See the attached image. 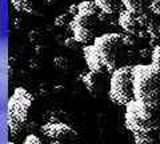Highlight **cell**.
Listing matches in <instances>:
<instances>
[{
  "label": "cell",
  "mask_w": 160,
  "mask_h": 144,
  "mask_svg": "<svg viewBox=\"0 0 160 144\" xmlns=\"http://www.w3.org/2000/svg\"><path fill=\"white\" fill-rule=\"evenodd\" d=\"M124 46L122 33H104L95 37L92 46H83V55L93 73H113L123 60Z\"/></svg>",
  "instance_id": "1"
},
{
  "label": "cell",
  "mask_w": 160,
  "mask_h": 144,
  "mask_svg": "<svg viewBox=\"0 0 160 144\" xmlns=\"http://www.w3.org/2000/svg\"><path fill=\"white\" fill-rule=\"evenodd\" d=\"M133 95L147 112H160V64L133 66Z\"/></svg>",
  "instance_id": "2"
},
{
  "label": "cell",
  "mask_w": 160,
  "mask_h": 144,
  "mask_svg": "<svg viewBox=\"0 0 160 144\" xmlns=\"http://www.w3.org/2000/svg\"><path fill=\"white\" fill-rule=\"evenodd\" d=\"M33 103V96L26 88L16 87L7 103V126L11 135H18L20 128L27 122L28 110Z\"/></svg>",
  "instance_id": "3"
},
{
  "label": "cell",
  "mask_w": 160,
  "mask_h": 144,
  "mask_svg": "<svg viewBox=\"0 0 160 144\" xmlns=\"http://www.w3.org/2000/svg\"><path fill=\"white\" fill-rule=\"evenodd\" d=\"M126 110V127L132 133H144V135L152 136L155 132L160 130V122L158 120L156 115L147 112L140 104L135 100H131L127 104Z\"/></svg>",
  "instance_id": "4"
},
{
  "label": "cell",
  "mask_w": 160,
  "mask_h": 144,
  "mask_svg": "<svg viewBox=\"0 0 160 144\" xmlns=\"http://www.w3.org/2000/svg\"><path fill=\"white\" fill-rule=\"evenodd\" d=\"M109 99L118 106H127L133 100V66L119 67L109 82Z\"/></svg>",
  "instance_id": "5"
},
{
  "label": "cell",
  "mask_w": 160,
  "mask_h": 144,
  "mask_svg": "<svg viewBox=\"0 0 160 144\" xmlns=\"http://www.w3.org/2000/svg\"><path fill=\"white\" fill-rule=\"evenodd\" d=\"M98 16H87V15L78 13L69 23L73 37L80 44H88L91 40H95V31L98 27Z\"/></svg>",
  "instance_id": "6"
},
{
  "label": "cell",
  "mask_w": 160,
  "mask_h": 144,
  "mask_svg": "<svg viewBox=\"0 0 160 144\" xmlns=\"http://www.w3.org/2000/svg\"><path fill=\"white\" fill-rule=\"evenodd\" d=\"M42 132L51 139H60V137H68L69 135H72L73 130L66 123L51 120L42 127Z\"/></svg>",
  "instance_id": "7"
},
{
  "label": "cell",
  "mask_w": 160,
  "mask_h": 144,
  "mask_svg": "<svg viewBox=\"0 0 160 144\" xmlns=\"http://www.w3.org/2000/svg\"><path fill=\"white\" fill-rule=\"evenodd\" d=\"M119 26L124 29V32H128V33H132V35H136L139 31V24L136 22V16L129 12L128 9H123L120 11L119 15Z\"/></svg>",
  "instance_id": "8"
},
{
  "label": "cell",
  "mask_w": 160,
  "mask_h": 144,
  "mask_svg": "<svg viewBox=\"0 0 160 144\" xmlns=\"http://www.w3.org/2000/svg\"><path fill=\"white\" fill-rule=\"evenodd\" d=\"M152 0H122V4L124 8L128 9L129 12H132L133 15L144 13L149 9Z\"/></svg>",
  "instance_id": "9"
},
{
  "label": "cell",
  "mask_w": 160,
  "mask_h": 144,
  "mask_svg": "<svg viewBox=\"0 0 160 144\" xmlns=\"http://www.w3.org/2000/svg\"><path fill=\"white\" fill-rule=\"evenodd\" d=\"M93 2L96 3L99 9L112 15L119 9V4L122 3V0H93Z\"/></svg>",
  "instance_id": "10"
},
{
  "label": "cell",
  "mask_w": 160,
  "mask_h": 144,
  "mask_svg": "<svg viewBox=\"0 0 160 144\" xmlns=\"http://www.w3.org/2000/svg\"><path fill=\"white\" fill-rule=\"evenodd\" d=\"M98 8L99 7L96 6V3L91 2V0H84V2L79 3V13L87 15V16H95Z\"/></svg>",
  "instance_id": "11"
},
{
  "label": "cell",
  "mask_w": 160,
  "mask_h": 144,
  "mask_svg": "<svg viewBox=\"0 0 160 144\" xmlns=\"http://www.w3.org/2000/svg\"><path fill=\"white\" fill-rule=\"evenodd\" d=\"M95 75L96 73H93L92 71L89 72H83L82 75H80V77H82V80L84 83V86H86L87 91L91 93V95H95V87H96V80H95Z\"/></svg>",
  "instance_id": "12"
},
{
  "label": "cell",
  "mask_w": 160,
  "mask_h": 144,
  "mask_svg": "<svg viewBox=\"0 0 160 144\" xmlns=\"http://www.w3.org/2000/svg\"><path fill=\"white\" fill-rule=\"evenodd\" d=\"M12 6L15 7L18 12H31L32 7H31V0H11Z\"/></svg>",
  "instance_id": "13"
},
{
  "label": "cell",
  "mask_w": 160,
  "mask_h": 144,
  "mask_svg": "<svg viewBox=\"0 0 160 144\" xmlns=\"http://www.w3.org/2000/svg\"><path fill=\"white\" fill-rule=\"evenodd\" d=\"M53 66L56 67L59 71H68L69 68V60L64 56H55L53 57Z\"/></svg>",
  "instance_id": "14"
},
{
  "label": "cell",
  "mask_w": 160,
  "mask_h": 144,
  "mask_svg": "<svg viewBox=\"0 0 160 144\" xmlns=\"http://www.w3.org/2000/svg\"><path fill=\"white\" fill-rule=\"evenodd\" d=\"M135 144H153V139L149 135H144V133H133Z\"/></svg>",
  "instance_id": "15"
},
{
  "label": "cell",
  "mask_w": 160,
  "mask_h": 144,
  "mask_svg": "<svg viewBox=\"0 0 160 144\" xmlns=\"http://www.w3.org/2000/svg\"><path fill=\"white\" fill-rule=\"evenodd\" d=\"M136 16V22L139 24V27H147L149 22H151V19H149L148 13L144 12V13H139V15H135Z\"/></svg>",
  "instance_id": "16"
},
{
  "label": "cell",
  "mask_w": 160,
  "mask_h": 144,
  "mask_svg": "<svg viewBox=\"0 0 160 144\" xmlns=\"http://www.w3.org/2000/svg\"><path fill=\"white\" fill-rule=\"evenodd\" d=\"M122 39H123V43H124V46H127L128 48H132L135 46V39L132 36V33H122Z\"/></svg>",
  "instance_id": "17"
},
{
  "label": "cell",
  "mask_w": 160,
  "mask_h": 144,
  "mask_svg": "<svg viewBox=\"0 0 160 144\" xmlns=\"http://www.w3.org/2000/svg\"><path fill=\"white\" fill-rule=\"evenodd\" d=\"M67 23H68V15H67V13L59 15V16L55 17V22H53V24H55L56 27H64Z\"/></svg>",
  "instance_id": "18"
},
{
  "label": "cell",
  "mask_w": 160,
  "mask_h": 144,
  "mask_svg": "<svg viewBox=\"0 0 160 144\" xmlns=\"http://www.w3.org/2000/svg\"><path fill=\"white\" fill-rule=\"evenodd\" d=\"M42 39V31L40 29H32L28 32V40L32 43H38Z\"/></svg>",
  "instance_id": "19"
},
{
  "label": "cell",
  "mask_w": 160,
  "mask_h": 144,
  "mask_svg": "<svg viewBox=\"0 0 160 144\" xmlns=\"http://www.w3.org/2000/svg\"><path fill=\"white\" fill-rule=\"evenodd\" d=\"M79 44L80 43L73 36L72 37H66V40H64V47H67L68 49H78Z\"/></svg>",
  "instance_id": "20"
},
{
  "label": "cell",
  "mask_w": 160,
  "mask_h": 144,
  "mask_svg": "<svg viewBox=\"0 0 160 144\" xmlns=\"http://www.w3.org/2000/svg\"><path fill=\"white\" fill-rule=\"evenodd\" d=\"M152 63H156V64H160V44L155 46L153 49H152Z\"/></svg>",
  "instance_id": "21"
},
{
  "label": "cell",
  "mask_w": 160,
  "mask_h": 144,
  "mask_svg": "<svg viewBox=\"0 0 160 144\" xmlns=\"http://www.w3.org/2000/svg\"><path fill=\"white\" fill-rule=\"evenodd\" d=\"M24 144H42V142H40V139L36 135L29 133V135H27L26 139H24Z\"/></svg>",
  "instance_id": "22"
},
{
  "label": "cell",
  "mask_w": 160,
  "mask_h": 144,
  "mask_svg": "<svg viewBox=\"0 0 160 144\" xmlns=\"http://www.w3.org/2000/svg\"><path fill=\"white\" fill-rule=\"evenodd\" d=\"M149 11H151L153 15L160 16V0H152L151 6H149Z\"/></svg>",
  "instance_id": "23"
},
{
  "label": "cell",
  "mask_w": 160,
  "mask_h": 144,
  "mask_svg": "<svg viewBox=\"0 0 160 144\" xmlns=\"http://www.w3.org/2000/svg\"><path fill=\"white\" fill-rule=\"evenodd\" d=\"M149 55H152V52H149L148 48H142V49H139V56L142 57V59H147V57H149Z\"/></svg>",
  "instance_id": "24"
},
{
  "label": "cell",
  "mask_w": 160,
  "mask_h": 144,
  "mask_svg": "<svg viewBox=\"0 0 160 144\" xmlns=\"http://www.w3.org/2000/svg\"><path fill=\"white\" fill-rule=\"evenodd\" d=\"M68 13L72 15V16H75V15L79 13V4L76 6V4H71V6L68 7Z\"/></svg>",
  "instance_id": "25"
},
{
  "label": "cell",
  "mask_w": 160,
  "mask_h": 144,
  "mask_svg": "<svg viewBox=\"0 0 160 144\" xmlns=\"http://www.w3.org/2000/svg\"><path fill=\"white\" fill-rule=\"evenodd\" d=\"M98 16V19H99V22H106L107 19H108V16H109V13H107V12H104V11H102L100 9V12L96 15Z\"/></svg>",
  "instance_id": "26"
},
{
  "label": "cell",
  "mask_w": 160,
  "mask_h": 144,
  "mask_svg": "<svg viewBox=\"0 0 160 144\" xmlns=\"http://www.w3.org/2000/svg\"><path fill=\"white\" fill-rule=\"evenodd\" d=\"M28 66L31 69H38L39 68V62L35 60V59H29L28 60Z\"/></svg>",
  "instance_id": "27"
},
{
  "label": "cell",
  "mask_w": 160,
  "mask_h": 144,
  "mask_svg": "<svg viewBox=\"0 0 160 144\" xmlns=\"http://www.w3.org/2000/svg\"><path fill=\"white\" fill-rule=\"evenodd\" d=\"M147 31H138V33H136V36L139 37V39H144V37H147Z\"/></svg>",
  "instance_id": "28"
},
{
  "label": "cell",
  "mask_w": 160,
  "mask_h": 144,
  "mask_svg": "<svg viewBox=\"0 0 160 144\" xmlns=\"http://www.w3.org/2000/svg\"><path fill=\"white\" fill-rule=\"evenodd\" d=\"M20 23H22V20H20V17H16L13 20V27L16 28V29H19L20 28Z\"/></svg>",
  "instance_id": "29"
},
{
  "label": "cell",
  "mask_w": 160,
  "mask_h": 144,
  "mask_svg": "<svg viewBox=\"0 0 160 144\" xmlns=\"http://www.w3.org/2000/svg\"><path fill=\"white\" fill-rule=\"evenodd\" d=\"M62 91H64V87L63 86H56L53 88V92L55 93H59V92H62Z\"/></svg>",
  "instance_id": "30"
},
{
  "label": "cell",
  "mask_w": 160,
  "mask_h": 144,
  "mask_svg": "<svg viewBox=\"0 0 160 144\" xmlns=\"http://www.w3.org/2000/svg\"><path fill=\"white\" fill-rule=\"evenodd\" d=\"M7 71H8V77H11V76H12V67L8 66V67H7Z\"/></svg>",
  "instance_id": "31"
},
{
  "label": "cell",
  "mask_w": 160,
  "mask_h": 144,
  "mask_svg": "<svg viewBox=\"0 0 160 144\" xmlns=\"http://www.w3.org/2000/svg\"><path fill=\"white\" fill-rule=\"evenodd\" d=\"M44 2H46V3L48 4V6H52V4L56 3V0H44Z\"/></svg>",
  "instance_id": "32"
},
{
  "label": "cell",
  "mask_w": 160,
  "mask_h": 144,
  "mask_svg": "<svg viewBox=\"0 0 160 144\" xmlns=\"http://www.w3.org/2000/svg\"><path fill=\"white\" fill-rule=\"evenodd\" d=\"M49 144H62V142H59V140H52Z\"/></svg>",
  "instance_id": "33"
},
{
  "label": "cell",
  "mask_w": 160,
  "mask_h": 144,
  "mask_svg": "<svg viewBox=\"0 0 160 144\" xmlns=\"http://www.w3.org/2000/svg\"><path fill=\"white\" fill-rule=\"evenodd\" d=\"M8 144H15V143L13 142H8Z\"/></svg>",
  "instance_id": "34"
},
{
  "label": "cell",
  "mask_w": 160,
  "mask_h": 144,
  "mask_svg": "<svg viewBox=\"0 0 160 144\" xmlns=\"http://www.w3.org/2000/svg\"><path fill=\"white\" fill-rule=\"evenodd\" d=\"M159 33H160V26H159Z\"/></svg>",
  "instance_id": "35"
}]
</instances>
